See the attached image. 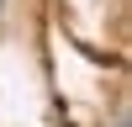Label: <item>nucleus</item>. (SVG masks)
Listing matches in <instances>:
<instances>
[{"label": "nucleus", "mask_w": 132, "mask_h": 127, "mask_svg": "<svg viewBox=\"0 0 132 127\" xmlns=\"http://www.w3.org/2000/svg\"><path fill=\"white\" fill-rule=\"evenodd\" d=\"M116 127H127V122H116Z\"/></svg>", "instance_id": "nucleus-1"}, {"label": "nucleus", "mask_w": 132, "mask_h": 127, "mask_svg": "<svg viewBox=\"0 0 132 127\" xmlns=\"http://www.w3.org/2000/svg\"><path fill=\"white\" fill-rule=\"evenodd\" d=\"M0 5H5V0H0Z\"/></svg>", "instance_id": "nucleus-2"}]
</instances>
